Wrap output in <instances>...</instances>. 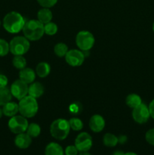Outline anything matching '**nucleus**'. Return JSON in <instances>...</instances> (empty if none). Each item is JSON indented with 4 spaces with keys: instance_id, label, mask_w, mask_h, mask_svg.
<instances>
[{
    "instance_id": "obj_1",
    "label": "nucleus",
    "mask_w": 154,
    "mask_h": 155,
    "mask_svg": "<svg viewBox=\"0 0 154 155\" xmlns=\"http://www.w3.org/2000/svg\"><path fill=\"white\" fill-rule=\"evenodd\" d=\"M26 21L21 14L18 12H10L4 17L2 25L5 30L12 34L22 31Z\"/></svg>"
},
{
    "instance_id": "obj_2",
    "label": "nucleus",
    "mask_w": 154,
    "mask_h": 155,
    "mask_svg": "<svg viewBox=\"0 0 154 155\" xmlns=\"http://www.w3.org/2000/svg\"><path fill=\"white\" fill-rule=\"evenodd\" d=\"M24 36L30 41H38L44 36V24L38 20L26 21L22 30Z\"/></svg>"
},
{
    "instance_id": "obj_3",
    "label": "nucleus",
    "mask_w": 154,
    "mask_h": 155,
    "mask_svg": "<svg viewBox=\"0 0 154 155\" xmlns=\"http://www.w3.org/2000/svg\"><path fill=\"white\" fill-rule=\"evenodd\" d=\"M69 121L63 118H59L51 123L50 126V133L57 140H64L69 136L70 132Z\"/></svg>"
},
{
    "instance_id": "obj_4",
    "label": "nucleus",
    "mask_w": 154,
    "mask_h": 155,
    "mask_svg": "<svg viewBox=\"0 0 154 155\" xmlns=\"http://www.w3.org/2000/svg\"><path fill=\"white\" fill-rule=\"evenodd\" d=\"M18 107L19 113L26 118L33 117L39 110V104L36 98L29 95L19 100Z\"/></svg>"
},
{
    "instance_id": "obj_5",
    "label": "nucleus",
    "mask_w": 154,
    "mask_h": 155,
    "mask_svg": "<svg viewBox=\"0 0 154 155\" xmlns=\"http://www.w3.org/2000/svg\"><path fill=\"white\" fill-rule=\"evenodd\" d=\"M10 52L14 55H24L30 48V42L25 36H17L9 42Z\"/></svg>"
},
{
    "instance_id": "obj_6",
    "label": "nucleus",
    "mask_w": 154,
    "mask_h": 155,
    "mask_svg": "<svg viewBox=\"0 0 154 155\" xmlns=\"http://www.w3.org/2000/svg\"><path fill=\"white\" fill-rule=\"evenodd\" d=\"M95 42V36L88 30L79 31L75 36V44L79 49L82 51H88L91 49Z\"/></svg>"
},
{
    "instance_id": "obj_7",
    "label": "nucleus",
    "mask_w": 154,
    "mask_h": 155,
    "mask_svg": "<svg viewBox=\"0 0 154 155\" xmlns=\"http://www.w3.org/2000/svg\"><path fill=\"white\" fill-rule=\"evenodd\" d=\"M29 126L27 118L24 117L22 115H15L10 117L8 123V127L11 133L18 135L20 133H26L27 127Z\"/></svg>"
},
{
    "instance_id": "obj_8",
    "label": "nucleus",
    "mask_w": 154,
    "mask_h": 155,
    "mask_svg": "<svg viewBox=\"0 0 154 155\" xmlns=\"http://www.w3.org/2000/svg\"><path fill=\"white\" fill-rule=\"evenodd\" d=\"M132 118L137 124H144L150 117L149 107L143 103L132 109Z\"/></svg>"
},
{
    "instance_id": "obj_9",
    "label": "nucleus",
    "mask_w": 154,
    "mask_h": 155,
    "mask_svg": "<svg viewBox=\"0 0 154 155\" xmlns=\"http://www.w3.org/2000/svg\"><path fill=\"white\" fill-rule=\"evenodd\" d=\"M74 145L79 152L89 151L93 145L92 137L89 133L86 132H82L75 138Z\"/></svg>"
},
{
    "instance_id": "obj_10",
    "label": "nucleus",
    "mask_w": 154,
    "mask_h": 155,
    "mask_svg": "<svg viewBox=\"0 0 154 155\" xmlns=\"http://www.w3.org/2000/svg\"><path fill=\"white\" fill-rule=\"evenodd\" d=\"M10 90L14 98L21 100L28 95L29 85L19 79L13 82L11 86Z\"/></svg>"
},
{
    "instance_id": "obj_11",
    "label": "nucleus",
    "mask_w": 154,
    "mask_h": 155,
    "mask_svg": "<svg viewBox=\"0 0 154 155\" xmlns=\"http://www.w3.org/2000/svg\"><path fill=\"white\" fill-rule=\"evenodd\" d=\"M65 61L71 67H79L85 61L84 51L79 49H71L65 55Z\"/></svg>"
},
{
    "instance_id": "obj_12",
    "label": "nucleus",
    "mask_w": 154,
    "mask_h": 155,
    "mask_svg": "<svg viewBox=\"0 0 154 155\" xmlns=\"http://www.w3.org/2000/svg\"><path fill=\"white\" fill-rule=\"evenodd\" d=\"M89 128L94 133H101L105 127L106 122L104 118L100 114H95L89 120Z\"/></svg>"
},
{
    "instance_id": "obj_13",
    "label": "nucleus",
    "mask_w": 154,
    "mask_h": 155,
    "mask_svg": "<svg viewBox=\"0 0 154 155\" xmlns=\"http://www.w3.org/2000/svg\"><path fill=\"white\" fill-rule=\"evenodd\" d=\"M32 143V138L27 133L18 134L14 139V145L20 149H27Z\"/></svg>"
},
{
    "instance_id": "obj_14",
    "label": "nucleus",
    "mask_w": 154,
    "mask_h": 155,
    "mask_svg": "<svg viewBox=\"0 0 154 155\" xmlns=\"http://www.w3.org/2000/svg\"><path fill=\"white\" fill-rule=\"evenodd\" d=\"M36 71L30 68L26 67L24 69L21 70L19 72V79L22 81L25 82L27 84L33 83L36 80Z\"/></svg>"
},
{
    "instance_id": "obj_15",
    "label": "nucleus",
    "mask_w": 154,
    "mask_h": 155,
    "mask_svg": "<svg viewBox=\"0 0 154 155\" xmlns=\"http://www.w3.org/2000/svg\"><path fill=\"white\" fill-rule=\"evenodd\" d=\"M45 92V87L39 82H33L29 86L28 95L35 98H39L42 96Z\"/></svg>"
},
{
    "instance_id": "obj_16",
    "label": "nucleus",
    "mask_w": 154,
    "mask_h": 155,
    "mask_svg": "<svg viewBox=\"0 0 154 155\" xmlns=\"http://www.w3.org/2000/svg\"><path fill=\"white\" fill-rule=\"evenodd\" d=\"M2 111L3 115H5L6 117H11L15 116L19 112L18 103L11 101L6 103L5 105L2 106Z\"/></svg>"
},
{
    "instance_id": "obj_17",
    "label": "nucleus",
    "mask_w": 154,
    "mask_h": 155,
    "mask_svg": "<svg viewBox=\"0 0 154 155\" xmlns=\"http://www.w3.org/2000/svg\"><path fill=\"white\" fill-rule=\"evenodd\" d=\"M45 155H65L64 150L57 142H50L45 147Z\"/></svg>"
},
{
    "instance_id": "obj_18",
    "label": "nucleus",
    "mask_w": 154,
    "mask_h": 155,
    "mask_svg": "<svg viewBox=\"0 0 154 155\" xmlns=\"http://www.w3.org/2000/svg\"><path fill=\"white\" fill-rule=\"evenodd\" d=\"M53 14L51 11L48 8H42L38 12L37 20L43 24L51 22L52 21Z\"/></svg>"
},
{
    "instance_id": "obj_19",
    "label": "nucleus",
    "mask_w": 154,
    "mask_h": 155,
    "mask_svg": "<svg viewBox=\"0 0 154 155\" xmlns=\"http://www.w3.org/2000/svg\"><path fill=\"white\" fill-rule=\"evenodd\" d=\"M36 74L40 78H45L49 75L51 72V67L47 62H40L36 65Z\"/></svg>"
},
{
    "instance_id": "obj_20",
    "label": "nucleus",
    "mask_w": 154,
    "mask_h": 155,
    "mask_svg": "<svg viewBox=\"0 0 154 155\" xmlns=\"http://www.w3.org/2000/svg\"><path fill=\"white\" fill-rule=\"evenodd\" d=\"M125 103L130 108L133 109L137 107L142 103V99L140 96L137 94L131 93L129 94L125 98Z\"/></svg>"
},
{
    "instance_id": "obj_21",
    "label": "nucleus",
    "mask_w": 154,
    "mask_h": 155,
    "mask_svg": "<svg viewBox=\"0 0 154 155\" xmlns=\"http://www.w3.org/2000/svg\"><path fill=\"white\" fill-rule=\"evenodd\" d=\"M103 143L108 148H113L117 145V144L119 143V140H118L117 136H115L114 134L107 133L103 137Z\"/></svg>"
},
{
    "instance_id": "obj_22",
    "label": "nucleus",
    "mask_w": 154,
    "mask_h": 155,
    "mask_svg": "<svg viewBox=\"0 0 154 155\" xmlns=\"http://www.w3.org/2000/svg\"><path fill=\"white\" fill-rule=\"evenodd\" d=\"M12 97L10 89L7 86L0 87V106L5 105L6 103L11 101Z\"/></svg>"
},
{
    "instance_id": "obj_23",
    "label": "nucleus",
    "mask_w": 154,
    "mask_h": 155,
    "mask_svg": "<svg viewBox=\"0 0 154 155\" xmlns=\"http://www.w3.org/2000/svg\"><path fill=\"white\" fill-rule=\"evenodd\" d=\"M68 51H69V49H68L67 45L63 43V42H58L54 47V52L57 57H65Z\"/></svg>"
},
{
    "instance_id": "obj_24",
    "label": "nucleus",
    "mask_w": 154,
    "mask_h": 155,
    "mask_svg": "<svg viewBox=\"0 0 154 155\" xmlns=\"http://www.w3.org/2000/svg\"><path fill=\"white\" fill-rule=\"evenodd\" d=\"M26 133L29 135L31 138H36L41 134V127L40 126L36 123H32L29 124Z\"/></svg>"
},
{
    "instance_id": "obj_25",
    "label": "nucleus",
    "mask_w": 154,
    "mask_h": 155,
    "mask_svg": "<svg viewBox=\"0 0 154 155\" xmlns=\"http://www.w3.org/2000/svg\"><path fill=\"white\" fill-rule=\"evenodd\" d=\"M12 64L15 68L21 71L27 67V60L24 55H14L12 60Z\"/></svg>"
},
{
    "instance_id": "obj_26",
    "label": "nucleus",
    "mask_w": 154,
    "mask_h": 155,
    "mask_svg": "<svg viewBox=\"0 0 154 155\" xmlns=\"http://www.w3.org/2000/svg\"><path fill=\"white\" fill-rule=\"evenodd\" d=\"M58 31V27L53 21L44 24V32L48 36H54Z\"/></svg>"
},
{
    "instance_id": "obj_27",
    "label": "nucleus",
    "mask_w": 154,
    "mask_h": 155,
    "mask_svg": "<svg viewBox=\"0 0 154 155\" xmlns=\"http://www.w3.org/2000/svg\"><path fill=\"white\" fill-rule=\"evenodd\" d=\"M68 121H69L70 129L73 131H81L84 127V124L79 118L72 117L70 118Z\"/></svg>"
},
{
    "instance_id": "obj_28",
    "label": "nucleus",
    "mask_w": 154,
    "mask_h": 155,
    "mask_svg": "<svg viewBox=\"0 0 154 155\" xmlns=\"http://www.w3.org/2000/svg\"><path fill=\"white\" fill-rule=\"evenodd\" d=\"M10 52L9 42L5 39L0 38V57H4Z\"/></svg>"
},
{
    "instance_id": "obj_29",
    "label": "nucleus",
    "mask_w": 154,
    "mask_h": 155,
    "mask_svg": "<svg viewBox=\"0 0 154 155\" xmlns=\"http://www.w3.org/2000/svg\"><path fill=\"white\" fill-rule=\"evenodd\" d=\"M38 3L42 6V8H50L53 7L57 2V0H37Z\"/></svg>"
},
{
    "instance_id": "obj_30",
    "label": "nucleus",
    "mask_w": 154,
    "mask_h": 155,
    "mask_svg": "<svg viewBox=\"0 0 154 155\" xmlns=\"http://www.w3.org/2000/svg\"><path fill=\"white\" fill-rule=\"evenodd\" d=\"M145 139L148 144L154 146V128L150 129L146 132L145 134Z\"/></svg>"
},
{
    "instance_id": "obj_31",
    "label": "nucleus",
    "mask_w": 154,
    "mask_h": 155,
    "mask_svg": "<svg viewBox=\"0 0 154 155\" xmlns=\"http://www.w3.org/2000/svg\"><path fill=\"white\" fill-rule=\"evenodd\" d=\"M79 151L76 148V147L74 145H68L64 150L65 155H78Z\"/></svg>"
},
{
    "instance_id": "obj_32",
    "label": "nucleus",
    "mask_w": 154,
    "mask_h": 155,
    "mask_svg": "<svg viewBox=\"0 0 154 155\" xmlns=\"http://www.w3.org/2000/svg\"><path fill=\"white\" fill-rule=\"evenodd\" d=\"M8 83V77L4 74H0V87H5Z\"/></svg>"
},
{
    "instance_id": "obj_33",
    "label": "nucleus",
    "mask_w": 154,
    "mask_h": 155,
    "mask_svg": "<svg viewBox=\"0 0 154 155\" xmlns=\"http://www.w3.org/2000/svg\"><path fill=\"white\" fill-rule=\"evenodd\" d=\"M149 114H150V117L152 118L154 120V99H152V101H150L149 104Z\"/></svg>"
},
{
    "instance_id": "obj_34",
    "label": "nucleus",
    "mask_w": 154,
    "mask_h": 155,
    "mask_svg": "<svg viewBox=\"0 0 154 155\" xmlns=\"http://www.w3.org/2000/svg\"><path fill=\"white\" fill-rule=\"evenodd\" d=\"M118 140H119V143L122 144H122H125L127 142V136L122 135V136L118 137Z\"/></svg>"
},
{
    "instance_id": "obj_35",
    "label": "nucleus",
    "mask_w": 154,
    "mask_h": 155,
    "mask_svg": "<svg viewBox=\"0 0 154 155\" xmlns=\"http://www.w3.org/2000/svg\"><path fill=\"white\" fill-rule=\"evenodd\" d=\"M124 154H125V153H124L123 151H114V152L113 153V154H112V155H124Z\"/></svg>"
},
{
    "instance_id": "obj_36",
    "label": "nucleus",
    "mask_w": 154,
    "mask_h": 155,
    "mask_svg": "<svg viewBox=\"0 0 154 155\" xmlns=\"http://www.w3.org/2000/svg\"><path fill=\"white\" fill-rule=\"evenodd\" d=\"M78 155H92V154H90L88 151H83V152H80Z\"/></svg>"
},
{
    "instance_id": "obj_37",
    "label": "nucleus",
    "mask_w": 154,
    "mask_h": 155,
    "mask_svg": "<svg viewBox=\"0 0 154 155\" xmlns=\"http://www.w3.org/2000/svg\"><path fill=\"white\" fill-rule=\"evenodd\" d=\"M124 155H137V154L134 152H131V151H129V152L125 153V154Z\"/></svg>"
},
{
    "instance_id": "obj_38",
    "label": "nucleus",
    "mask_w": 154,
    "mask_h": 155,
    "mask_svg": "<svg viewBox=\"0 0 154 155\" xmlns=\"http://www.w3.org/2000/svg\"><path fill=\"white\" fill-rule=\"evenodd\" d=\"M2 115H3L2 108H1V107H0V118H2Z\"/></svg>"
},
{
    "instance_id": "obj_39",
    "label": "nucleus",
    "mask_w": 154,
    "mask_h": 155,
    "mask_svg": "<svg viewBox=\"0 0 154 155\" xmlns=\"http://www.w3.org/2000/svg\"><path fill=\"white\" fill-rule=\"evenodd\" d=\"M152 31L154 32V23H153V24H152Z\"/></svg>"
},
{
    "instance_id": "obj_40",
    "label": "nucleus",
    "mask_w": 154,
    "mask_h": 155,
    "mask_svg": "<svg viewBox=\"0 0 154 155\" xmlns=\"http://www.w3.org/2000/svg\"><path fill=\"white\" fill-rule=\"evenodd\" d=\"M1 24H2V23H1V21H0V26H1Z\"/></svg>"
}]
</instances>
